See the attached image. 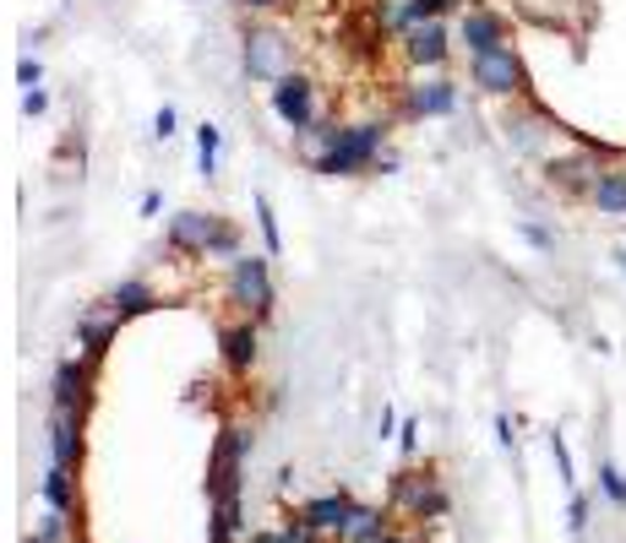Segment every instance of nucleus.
<instances>
[{
  "label": "nucleus",
  "instance_id": "obj_5",
  "mask_svg": "<svg viewBox=\"0 0 626 543\" xmlns=\"http://www.w3.org/2000/svg\"><path fill=\"white\" fill-rule=\"evenodd\" d=\"M245 456H251V429H240V424L218 429V440H213V462H207V500H218V494H240Z\"/></svg>",
  "mask_w": 626,
  "mask_h": 543
},
{
  "label": "nucleus",
  "instance_id": "obj_42",
  "mask_svg": "<svg viewBox=\"0 0 626 543\" xmlns=\"http://www.w3.org/2000/svg\"><path fill=\"white\" fill-rule=\"evenodd\" d=\"M615 267H621V272H626V250H615Z\"/></svg>",
  "mask_w": 626,
  "mask_h": 543
},
{
  "label": "nucleus",
  "instance_id": "obj_13",
  "mask_svg": "<svg viewBox=\"0 0 626 543\" xmlns=\"http://www.w3.org/2000/svg\"><path fill=\"white\" fill-rule=\"evenodd\" d=\"M218 348H223V370H229V375H251V370H256V353H261V321H251V315L229 321L223 337H218Z\"/></svg>",
  "mask_w": 626,
  "mask_h": 543
},
{
  "label": "nucleus",
  "instance_id": "obj_14",
  "mask_svg": "<svg viewBox=\"0 0 626 543\" xmlns=\"http://www.w3.org/2000/svg\"><path fill=\"white\" fill-rule=\"evenodd\" d=\"M599 174H604V164H599L593 153H566V158H550V164H545V180H550L555 191H566V196H588Z\"/></svg>",
  "mask_w": 626,
  "mask_h": 543
},
{
  "label": "nucleus",
  "instance_id": "obj_16",
  "mask_svg": "<svg viewBox=\"0 0 626 543\" xmlns=\"http://www.w3.org/2000/svg\"><path fill=\"white\" fill-rule=\"evenodd\" d=\"M349 510H355V494H349V489H333V494H317V500L299 505V516L317 527V532H344V527H349Z\"/></svg>",
  "mask_w": 626,
  "mask_h": 543
},
{
  "label": "nucleus",
  "instance_id": "obj_25",
  "mask_svg": "<svg viewBox=\"0 0 626 543\" xmlns=\"http://www.w3.org/2000/svg\"><path fill=\"white\" fill-rule=\"evenodd\" d=\"M371 12H376V23H382V34H409L414 23H409V0H371Z\"/></svg>",
  "mask_w": 626,
  "mask_h": 543
},
{
  "label": "nucleus",
  "instance_id": "obj_3",
  "mask_svg": "<svg viewBox=\"0 0 626 543\" xmlns=\"http://www.w3.org/2000/svg\"><path fill=\"white\" fill-rule=\"evenodd\" d=\"M267 109L294 131V137H310L322 120H317V82H310L305 72H283L272 88H267Z\"/></svg>",
  "mask_w": 626,
  "mask_h": 543
},
{
  "label": "nucleus",
  "instance_id": "obj_6",
  "mask_svg": "<svg viewBox=\"0 0 626 543\" xmlns=\"http://www.w3.org/2000/svg\"><path fill=\"white\" fill-rule=\"evenodd\" d=\"M240 61H245V77H256V82H278V77L289 72V61H294V44H289L278 28L251 23V28H245V50H240Z\"/></svg>",
  "mask_w": 626,
  "mask_h": 543
},
{
  "label": "nucleus",
  "instance_id": "obj_7",
  "mask_svg": "<svg viewBox=\"0 0 626 543\" xmlns=\"http://www.w3.org/2000/svg\"><path fill=\"white\" fill-rule=\"evenodd\" d=\"M218 223H223L218 212H196V207H186V212H175V218H169V229H164V245H169L175 256L207 261V245H213Z\"/></svg>",
  "mask_w": 626,
  "mask_h": 543
},
{
  "label": "nucleus",
  "instance_id": "obj_15",
  "mask_svg": "<svg viewBox=\"0 0 626 543\" xmlns=\"http://www.w3.org/2000/svg\"><path fill=\"white\" fill-rule=\"evenodd\" d=\"M120 326H126V321H120L104 299H99L93 310H82V315H77V348H82V359H93V364H99V359L110 353V342H115V332H120Z\"/></svg>",
  "mask_w": 626,
  "mask_h": 543
},
{
  "label": "nucleus",
  "instance_id": "obj_32",
  "mask_svg": "<svg viewBox=\"0 0 626 543\" xmlns=\"http://www.w3.org/2000/svg\"><path fill=\"white\" fill-rule=\"evenodd\" d=\"M44 109H50V93H44V88H23V115H28V120H39Z\"/></svg>",
  "mask_w": 626,
  "mask_h": 543
},
{
  "label": "nucleus",
  "instance_id": "obj_1",
  "mask_svg": "<svg viewBox=\"0 0 626 543\" xmlns=\"http://www.w3.org/2000/svg\"><path fill=\"white\" fill-rule=\"evenodd\" d=\"M387 153V126L382 120H360V126H317L310 131V169L322 180H355L366 169H376V158Z\"/></svg>",
  "mask_w": 626,
  "mask_h": 543
},
{
  "label": "nucleus",
  "instance_id": "obj_33",
  "mask_svg": "<svg viewBox=\"0 0 626 543\" xmlns=\"http://www.w3.org/2000/svg\"><path fill=\"white\" fill-rule=\"evenodd\" d=\"M550 451H555V467H561V478H566V489L577 483V473H572V451H566V440L561 435H550Z\"/></svg>",
  "mask_w": 626,
  "mask_h": 543
},
{
  "label": "nucleus",
  "instance_id": "obj_36",
  "mask_svg": "<svg viewBox=\"0 0 626 543\" xmlns=\"http://www.w3.org/2000/svg\"><path fill=\"white\" fill-rule=\"evenodd\" d=\"M566 527H572V532H583V527H588V500H583V494H572V510H566Z\"/></svg>",
  "mask_w": 626,
  "mask_h": 543
},
{
  "label": "nucleus",
  "instance_id": "obj_39",
  "mask_svg": "<svg viewBox=\"0 0 626 543\" xmlns=\"http://www.w3.org/2000/svg\"><path fill=\"white\" fill-rule=\"evenodd\" d=\"M496 435H501V445H518V435H512V418H507V413L496 418Z\"/></svg>",
  "mask_w": 626,
  "mask_h": 543
},
{
  "label": "nucleus",
  "instance_id": "obj_41",
  "mask_svg": "<svg viewBox=\"0 0 626 543\" xmlns=\"http://www.w3.org/2000/svg\"><path fill=\"white\" fill-rule=\"evenodd\" d=\"M376 543H409V538H398V532H387V538H376Z\"/></svg>",
  "mask_w": 626,
  "mask_h": 543
},
{
  "label": "nucleus",
  "instance_id": "obj_20",
  "mask_svg": "<svg viewBox=\"0 0 626 543\" xmlns=\"http://www.w3.org/2000/svg\"><path fill=\"white\" fill-rule=\"evenodd\" d=\"M338 538H344V543H376V538H387V516H382L376 505H360V500H355L349 527H344Z\"/></svg>",
  "mask_w": 626,
  "mask_h": 543
},
{
  "label": "nucleus",
  "instance_id": "obj_35",
  "mask_svg": "<svg viewBox=\"0 0 626 543\" xmlns=\"http://www.w3.org/2000/svg\"><path fill=\"white\" fill-rule=\"evenodd\" d=\"M398 445H404V456H414V451H420V418H404V435H398Z\"/></svg>",
  "mask_w": 626,
  "mask_h": 543
},
{
  "label": "nucleus",
  "instance_id": "obj_21",
  "mask_svg": "<svg viewBox=\"0 0 626 543\" xmlns=\"http://www.w3.org/2000/svg\"><path fill=\"white\" fill-rule=\"evenodd\" d=\"M44 505L50 510H77V483H72V467H55L50 462V473H44Z\"/></svg>",
  "mask_w": 626,
  "mask_h": 543
},
{
  "label": "nucleus",
  "instance_id": "obj_8",
  "mask_svg": "<svg viewBox=\"0 0 626 543\" xmlns=\"http://www.w3.org/2000/svg\"><path fill=\"white\" fill-rule=\"evenodd\" d=\"M93 397V359L72 353L55 364V380H50V413H82Z\"/></svg>",
  "mask_w": 626,
  "mask_h": 543
},
{
  "label": "nucleus",
  "instance_id": "obj_37",
  "mask_svg": "<svg viewBox=\"0 0 626 543\" xmlns=\"http://www.w3.org/2000/svg\"><path fill=\"white\" fill-rule=\"evenodd\" d=\"M158 207H164V196H158V191H142V218H158Z\"/></svg>",
  "mask_w": 626,
  "mask_h": 543
},
{
  "label": "nucleus",
  "instance_id": "obj_10",
  "mask_svg": "<svg viewBox=\"0 0 626 543\" xmlns=\"http://www.w3.org/2000/svg\"><path fill=\"white\" fill-rule=\"evenodd\" d=\"M393 505H404L420 521H431V516H447V489L431 473H398L393 478Z\"/></svg>",
  "mask_w": 626,
  "mask_h": 543
},
{
  "label": "nucleus",
  "instance_id": "obj_11",
  "mask_svg": "<svg viewBox=\"0 0 626 543\" xmlns=\"http://www.w3.org/2000/svg\"><path fill=\"white\" fill-rule=\"evenodd\" d=\"M507 17L501 12H490V7H469L463 17H458V44L469 50V61L474 55H485V50H501L507 44Z\"/></svg>",
  "mask_w": 626,
  "mask_h": 543
},
{
  "label": "nucleus",
  "instance_id": "obj_24",
  "mask_svg": "<svg viewBox=\"0 0 626 543\" xmlns=\"http://www.w3.org/2000/svg\"><path fill=\"white\" fill-rule=\"evenodd\" d=\"M245 543H317V527H310V521L299 516V521H283V527H272V532H251Z\"/></svg>",
  "mask_w": 626,
  "mask_h": 543
},
{
  "label": "nucleus",
  "instance_id": "obj_28",
  "mask_svg": "<svg viewBox=\"0 0 626 543\" xmlns=\"http://www.w3.org/2000/svg\"><path fill=\"white\" fill-rule=\"evenodd\" d=\"M34 538H44V543H66V538H72V516H66V510H44Z\"/></svg>",
  "mask_w": 626,
  "mask_h": 543
},
{
  "label": "nucleus",
  "instance_id": "obj_17",
  "mask_svg": "<svg viewBox=\"0 0 626 543\" xmlns=\"http://www.w3.org/2000/svg\"><path fill=\"white\" fill-rule=\"evenodd\" d=\"M50 462L55 467L82 462V413H50Z\"/></svg>",
  "mask_w": 626,
  "mask_h": 543
},
{
  "label": "nucleus",
  "instance_id": "obj_26",
  "mask_svg": "<svg viewBox=\"0 0 626 543\" xmlns=\"http://www.w3.org/2000/svg\"><path fill=\"white\" fill-rule=\"evenodd\" d=\"M452 12H469V0H409V23H447Z\"/></svg>",
  "mask_w": 626,
  "mask_h": 543
},
{
  "label": "nucleus",
  "instance_id": "obj_43",
  "mask_svg": "<svg viewBox=\"0 0 626 543\" xmlns=\"http://www.w3.org/2000/svg\"><path fill=\"white\" fill-rule=\"evenodd\" d=\"M28 543H44V538H28Z\"/></svg>",
  "mask_w": 626,
  "mask_h": 543
},
{
  "label": "nucleus",
  "instance_id": "obj_18",
  "mask_svg": "<svg viewBox=\"0 0 626 543\" xmlns=\"http://www.w3.org/2000/svg\"><path fill=\"white\" fill-rule=\"evenodd\" d=\"M104 305H110L120 321H137V315L158 310V294H153V283H142V277H120V283L104 294Z\"/></svg>",
  "mask_w": 626,
  "mask_h": 543
},
{
  "label": "nucleus",
  "instance_id": "obj_34",
  "mask_svg": "<svg viewBox=\"0 0 626 543\" xmlns=\"http://www.w3.org/2000/svg\"><path fill=\"white\" fill-rule=\"evenodd\" d=\"M175 126H180V115H175V109L164 104V109L153 115V137H158V142H169V137H175Z\"/></svg>",
  "mask_w": 626,
  "mask_h": 543
},
{
  "label": "nucleus",
  "instance_id": "obj_2",
  "mask_svg": "<svg viewBox=\"0 0 626 543\" xmlns=\"http://www.w3.org/2000/svg\"><path fill=\"white\" fill-rule=\"evenodd\" d=\"M229 305H234L240 315H251V321H267V315H272V305H278V288H272V256L245 250V256L229 261Z\"/></svg>",
  "mask_w": 626,
  "mask_h": 543
},
{
  "label": "nucleus",
  "instance_id": "obj_9",
  "mask_svg": "<svg viewBox=\"0 0 626 543\" xmlns=\"http://www.w3.org/2000/svg\"><path fill=\"white\" fill-rule=\"evenodd\" d=\"M404 55H409V66H420V72H442V66L452 61V28H447V23H414V28L404 34Z\"/></svg>",
  "mask_w": 626,
  "mask_h": 543
},
{
  "label": "nucleus",
  "instance_id": "obj_22",
  "mask_svg": "<svg viewBox=\"0 0 626 543\" xmlns=\"http://www.w3.org/2000/svg\"><path fill=\"white\" fill-rule=\"evenodd\" d=\"M218 153H223V131L213 120H202L196 126V169H202V180H218Z\"/></svg>",
  "mask_w": 626,
  "mask_h": 543
},
{
  "label": "nucleus",
  "instance_id": "obj_29",
  "mask_svg": "<svg viewBox=\"0 0 626 543\" xmlns=\"http://www.w3.org/2000/svg\"><path fill=\"white\" fill-rule=\"evenodd\" d=\"M599 489H604V500H610V505H626V478H621V467H615V462H599Z\"/></svg>",
  "mask_w": 626,
  "mask_h": 543
},
{
  "label": "nucleus",
  "instance_id": "obj_23",
  "mask_svg": "<svg viewBox=\"0 0 626 543\" xmlns=\"http://www.w3.org/2000/svg\"><path fill=\"white\" fill-rule=\"evenodd\" d=\"M251 207H256V229H261V245H267V256H283V234H278V212H272V202L256 191V196H251Z\"/></svg>",
  "mask_w": 626,
  "mask_h": 543
},
{
  "label": "nucleus",
  "instance_id": "obj_38",
  "mask_svg": "<svg viewBox=\"0 0 626 543\" xmlns=\"http://www.w3.org/2000/svg\"><path fill=\"white\" fill-rule=\"evenodd\" d=\"M393 424H398V418H393V408H382V418H376V435H382V440H393Z\"/></svg>",
  "mask_w": 626,
  "mask_h": 543
},
{
  "label": "nucleus",
  "instance_id": "obj_40",
  "mask_svg": "<svg viewBox=\"0 0 626 543\" xmlns=\"http://www.w3.org/2000/svg\"><path fill=\"white\" fill-rule=\"evenodd\" d=\"M240 7H245V12H278L283 0H240Z\"/></svg>",
  "mask_w": 626,
  "mask_h": 543
},
{
  "label": "nucleus",
  "instance_id": "obj_27",
  "mask_svg": "<svg viewBox=\"0 0 626 543\" xmlns=\"http://www.w3.org/2000/svg\"><path fill=\"white\" fill-rule=\"evenodd\" d=\"M234 256H245V240H240V229L223 218L218 234H213V245H207V261H234Z\"/></svg>",
  "mask_w": 626,
  "mask_h": 543
},
{
  "label": "nucleus",
  "instance_id": "obj_31",
  "mask_svg": "<svg viewBox=\"0 0 626 543\" xmlns=\"http://www.w3.org/2000/svg\"><path fill=\"white\" fill-rule=\"evenodd\" d=\"M17 82H23V88H39V82H44V66H39L34 50H23V61H17Z\"/></svg>",
  "mask_w": 626,
  "mask_h": 543
},
{
  "label": "nucleus",
  "instance_id": "obj_12",
  "mask_svg": "<svg viewBox=\"0 0 626 543\" xmlns=\"http://www.w3.org/2000/svg\"><path fill=\"white\" fill-rule=\"evenodd\" d=\"M458 109V82L447 77H425L414 88H404V115L409 120H447Z\"/></svg>",
  "mask_w": 626,
  "mask_h": 543
},
{
  "label": "nucleus",
  "instance_id": "obj_19",
  "mask_svg": "<svg viewBox=\"0 0 626 543\" xmlns=\"http://www.w3.org/2000/svg\"><path fill=\"white\" fill-rule=\"evenodd\" d=\"M588 207H593L599 218H626V169H610V164H604V174H599L593 191H588Z\"/></svg>",
  "mask_w": 626,
  "mask_h": 543
},
{
  "label": "nucleus",
  "instance_id": "obj_30",
  "mask_svg": "<svg viewBox=\"0 0 626 543\" xmlns=\"http://www.w3.org/2000/svg\"><path fill=\"white\" fill-rule=\"evenodd\" d=\"M518 234H523V240H528V245H534V250H545V256H550V250H555V234H550V229H545V223H528V218H523V223H518Z\"/></svg>",
  "mask_w": 626,
  "mask_h": 543
},
{
  "label": "nucleus",
  "instance_id": "obj_4",
  "mask_svg": "<svg viewBox=\"0 0 626 543\" xmlns=\"http://www.w3.org/2000/svg\"><path fill=\"white\" fill-rule=\"evenodd\" d=\"M469 77H474V88H480L485 99H523V88H528L523 55H518L512 44L474 55V61H469Z\"/></svg>",
  "mask_w": 626,
  "mask_h": 543
}]
</instances>
